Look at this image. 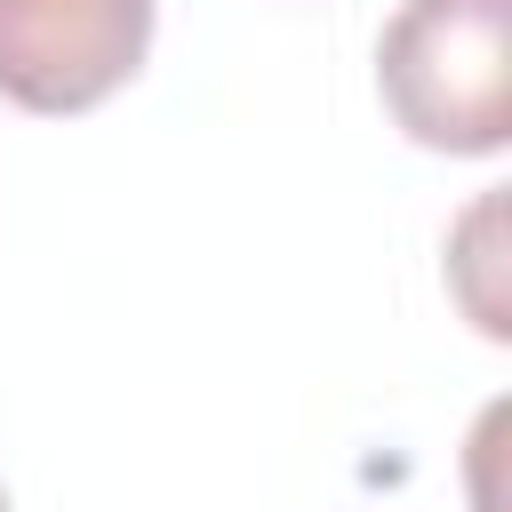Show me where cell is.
<instances>
[{"label": "cell", "mask_w": 512, "mask_h": 512, "mask_svg": "<svg viewBox=\"0 0 512 512\" xmlns=\"http://www.w3.org/2000/svg\"><path fill=\"white\" fill-rule=\"evenodd\" d=\"M376 88L424 152H504L512 0H400V16L376 40Z\"/></svg>", "instance_id": "cell-1"}, {"label": "cell", "mask_w": 512, "mask_h": 512, "mask_svg": "<svg viewBox=\"0 0 512 512\" xmlns=\"http://www.w3.org/2000/svg\"><path fill=\"white\" fill-rule=\"evenodd\" d=\"M152 0H0V96L24 112H96L136 80Z\"/></svg>", "instance_id": "cell-2"}, {"label": "cell", "mask_w": 512, "mask_h": 512, "mask_svg": "<svg viewBox=\"0 0 512 512\" xmlns=\"http://www.w3.org/2000/svg\"><path fill=\"white\" fill-rule=\"evenodd\" d=\"M0 512H8V488H0Z\"/></svg>", "instance_id": "cell-3"}]
</instances>
